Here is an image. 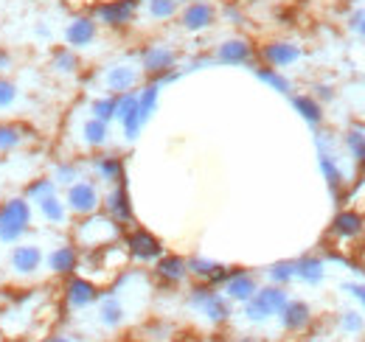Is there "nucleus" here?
<instances>
[{"label": "nucleus", "mask_w": 365, "mask_h": 342, "mask_svg": "<svg viewBox=\"0 0 365 342\" xmlns=\"http://www.w3.org/2000/svg\"><path fill=\"white\" fill-rule=\"evenodd\" d=\"M34 224V208L26 197H9L0 202V244H20Z\"/></svg>", "instance_id": "f257e3e1"}, {"label": "nucleus", "mask_w": 365, "mask_h": 342, "mask_svg": "<svg viewBox=\"0 0 365 342\" xmlns=\"http://www.w3.org/2000/svg\"><path fill=\"white\" fill-rule=\"evenodd\" d=\"M138 9H140V0H107V3L93 6L91 14L96 17L98 26L118 31V28H127L135 20Z\"/></svg>", "instance_id": "f03ea898"}, {"label": "nucleus", "mask_w": 365, "mask_h": 342, "mask_svg": "<svg viewBox=\"0 0 365 342\" xmlns=\"http://www.w3.org/2000/svg\"><path fill=\"white\" fill-rule=\"evenodd\" d=\"M115 224H118V222L110 219V216L91 214V216H85V222L76 227V239H79V244H85V247H101V244H107V242H113V239L118 236V227H115Z\"/></svg>", "instance_id": "7ed1b4c3"}, {"label": "nucleus", "mask_w": 365, "mask_h": 342, "mask_svg": "<svg viewBox=\"0 0 365 342\" xmlns=\"http://www.w3.org/2000/svg\"><path fill=\"white\" fill-rule=\"evenodd\" d=\"M287 303V292L281 286H264V289H256V295L250 300H245V314L247 320L259 323V320H267L278 314Z\"/></svg>", "instance_id": "20e7f679"}, {"label": "nucleus", "mask_w": 365, "mask_h": 342, "mask_svg": "<svg viewBox=\"0 0 365 342\" xmlns=\"http://www.w3.org/2000/svg\"><path fill=\"white\" fill-rule=\"evenodd\" d=\"M65 205L68 211L76 216H91L98 211L101 205V197H98V188L91 180H76L73 185H68L65 191Z\"/></svg>", "instance_id": "39448f33"}, {"label": "nucleus", "mask_w": 365, "mask_h": 342, "mask_svg": "<svg viewBox=\"0 0 365 342\" xmlns=\"http://www.w3.org/2000/svg\"><path fill=\"white\" fill-rule=\"evenodd\" d=\"M96 37H98V23H96V17H93L91 11L88 14L85 11L73 14L68 20V26H65V45L73 48V51H82V48L93 45Z\"/></svg>", "instance_id": "423d86ee"}, {"label": "nucleus", "mask_w": 365, "mask_h": 342, "mask_svg": "<svg viewBox=\"0 0 365 342\" xmlns=\"http://www.w3.org/2000/svg\"><path fill=\"white\" fill-rule=\"evenodd\" d=\"M217 23V9L211 0H191L182 3L180 9V26L191 34H200Z\"/></svg>", "instance_id": "0eeeda50"}, {"label": "nucleus", "mask_w": 365, "mask_h": 342, "mask_svg": "<svg viewBox=\"0 0 365 342\" xmlns=\"http://www.w3.org/2000/svg\"><path fill=\"white\" fill-rule=\"evenodd\" d=\"M43 264H46V256H43L40 244H14V250L9 253V266L20 278L37 275L43 269Z\"/></svg>", "instance_id": "6e6552de"}, {"label": "nucleus", "mask_w": 365, "mask_h": 342, "mask_svg": "<svg viewBox=\"0 0 365 342\" xmlns=\"http://www.w3.org/2000/svg\"><path fill=\"white\" fill-rule=\"evenodd\" d=\"M191 306H197L211 323H222L230 317V303L228 298H222L220 292L208 289V286H197L191 292Z\"/></svg>", "instance_id": "1a4fd4ad"}, {"label": "nucleus", "mask_w": 365, "mask_h": 342, "mask_svg": "<svg viewBox=\"0 0 365 342\" xmlns=\"http://www.w3.org/2000/svg\"><path fill=\"white\" fill-rule=\"evenodd\" d=\"M178 65V53L172 51V48H166V45H149L143 53H140V68H143V73H149V76H163V73H169V71H178L175 68Z\"/></svg>", "instance_id": "9d476101"}, {"label": "nucleus", "mask_w": 365, "mask_h": 342, "mask_svg": "<svg viewBox=\"0 0 365 342\" xmlns=\"http://www.w3.org/2000/svg\"><path fill=\"white\" fill-rule=\"evenodd\" d=\"M115 118L121 121V127H124V135H127V140H135L138 135H140V115H138V93H121L118 95V107H115Z\"/></svg>", "instance_id": "9b49d317"}, {"label": "nucleus", "mask_w": 365, "mask_h": 342, "mask_svg": "<svg viewBox=\"0 0 365 342\" xmlns=\"http://www.w3.org/2000/svg\"><path fill=\"white\" fill-rule=\"evenodd\" d=\"M127 250H130V256L138 258V261H155V258L163 256L160 239H155L149 230H140V227L127 236Z\"/></svg>", "instance_id": "f8f14e48"}, {"label": "nucleus", "mask_w": 365, "mask_h": 342, "mask_svg": "<svg viewBox=\"0 0 365 342\" xmlns=\"http://www.w3.org/2000/svg\"><path fill=\"white\" fill-rule=\"evenodd\" d=\"M46 266L53 275H59V278H71V275L76 272V266H79V253H76V247H73V244H59V247H53L46 256Z\"/></svg>", "instance_id": "ddd939ff"}, {"label": "nucleus", "mask_w": 365, "mask_h": 342, "mask_svg": "<svg viewBox=\"0 0 365 342\" xmlns=\"http://www.w3.org/2000/svg\"><path fill=\"white\" fill-rule=\"evenodd\" d=\"M65 300L71 309H85L98 300V289L96 284L88 281V278H79V275H71L68 278V286H65Z\"/></svg>", "instance_id": "4468645a"}, {"label": "nucleus", "mask_w": 365, "mask_h": 342, "mask_svg": "<svg viewBox=\"0 0 365 342\" xmlns=\"http://www.w3.org/2000/svg\"><path fill=\"white\" fill-rule=\"evenodd\" d=\"M104 208H107V216L115 219V222H133V202H130V191L124 182H118L107 200H104Z\"/></svg>", "instance_id": "2eb2a0df"}, {"label": "nucleus", "mask_w": 365, "mask_h": 342, "mask_svg": "<svg viewBox=\"0 0 365 342\" xmlns=\"http://www.w3.org/2000/svg\"><path fill=\"white\" fill-rule=\"evenodd\" d=\"M253 59V45L242 37H233L217 48V62L222 65H247Z\"/></svg>", "instance_id": "dca6fc26"}, {"label": "nucleus", "mask_w": 365, "mask_h": 342, "mask_svg": "<svg viewBox=\"0 0 365 342\" xmlns=\"http://www.w3.org/2000/svg\"><path fill=\"white\" fill-rule=\"evenodd\" d=\"M138 79H140V73L133 65H113L104 76V85L113 95H121V93H130L138 85Z\"/></svg>", "instance_id": "f3484780"}, {"label": "nucleus", "mask_w": 365, "mask_h": 342, "mask_svg": "<svg viewBox=\"0 0 365 342\" xmlns=\"http://www.w3.org/2000/svg\"><path fill=\"white\" fill-rule=\"evenodd\" d=\"M262 56L270 68H289L292 62L301 59V48L292 43H267L262 48Z\"/></svg>", "instance_id": "a211bd4d"}, {"label": "nucleus", "mask_w": 365, "mask_h": 342, "mask_svg": "<svg viewBox=\"0 0 365 342\" xmlns=\"http://www.w3.org/2000/svg\"><path fill=\"white\" fill-rule=\"evenodd\" d=\"M31 208H37L40 211V216L46 219L48 224H68V205H65V200L59 197V191H53V194H48V197H43V200H37Z\"/></svg>", "instance_id": "6ab92c4d"}, {"label": "nucleus", "mask_w": 365, "mask_h": 342, "mask_svg": "<svg viewBox=\"0 0 365 342\" xmlns=\"http://www.w3.org/2000/svg\"><path fill=\"white\" fill-rule=\"evenodd\" d=\"M256 278L250 275V272H230L228 278H225V295L230 300H250L256 295Z\"/></svg>", "instance_id": "aec40b11"}, {"label": "nucleus", "mask_w": 365, "mask_h": 342, "mask_svg": "<svg viewBox=\"0 0 365 342\" xmlns=\"http://www.w3.org/2000/svg\"><path fill=\"white\" fill-rule=\"evenodd\" d=\"M188 264V272H194L197 278H202V281H208V284H222L225 278H228V266H222V264H217V261H211V258H191V261H185Z\"/></svg>", "instance_id": "412c9836"}, {"label": "nucleus", "mask_w": 365, "mask_h": 342, "mask_svg": "<svg viewBox=\"0 0 365 342\" xmlns=\"http://www.w3.org/2000/svg\"><path fill=\"white\" fill-rule=\"evenodd\" d=\"M278 314H281L284 328H289V331H301L309 323V306L304 300H287Z\"/></svg>", "instance_id": "4be33fe9"}, {"label": "nucleus", "mask_w": 365, "mask_h": 342, "mask_svg": "<svg viewBox=\"0 0 365 342\" xmlns=\"http://www.w3.org/2000/svg\"><path fill=\"white\" fill-rule=\"evenodd\" d=\"M51 68L56 73H62V76H71V73H76L82 68V62H79V53L73 48L62 45V48H53L51 51Z\"/></svg>", "instance_id": "5701e85b"}, {"label": "nucleus", "mask_w": 365, "mask_h": 342, "mask_svg": "<svg viewBox=\"0 0 365 342\" xmlns=\"http://www.w3.org/2000/svg\"><path fill=\"white\" fill-rule=\"evenodd\" d=\"M26 138H29V135H26V129L20 127V124H14V121H0V155H9V152H14V149H20Z\"/></svg>", "instance_id": "b1692460"}, {"label": "nucleus", "mask_w": 365, "mask_h": 342, "mask_svg": "<svg viewBox=\"0 0 365 342\" xmlns=\"http://www.w3.org/2000/svg\"><path fill=\"white\" fill-rule=\"evenodd\" d=\"M93 166H96V171H98L101 180H107V182H113V185L124 182V160H121V157H115V155L96 157Z\"/></svg>", "instance_id": "393cba45"}, {"label": "nucleus", "mask_w": 365, "mask_h": 342, "mask_svg": "<svg viewBox=\"0 0 365 342\" xmlns=\"http://www.w3.org/2000/svg\"><path fill=\"white\" fill-rule=\"evenodd\" d=\"M140 9L152 20H172L182 9V0H140Z\"/></svg>", "instance_id": "a878e982"}, {"label": "nucleus", "mask_w": 365, "mask_h": 342, "mask_svg": "<svg viewBox=\"0 0 365 342\" xmlns=\"http://www.w3.org/2000/svg\"><path fill=\"white\" fill-rule=\"evenodd\" d=\"M158 275L166 281H182L188 275V264L180 256H160L158 258Z\"/></svg>", "instance_id": "bb28decb"}, {"label": "nucleus", "mask_w": 365, "mask_h": 342, "mask_svg": "<svg viewBox=\"0 0 365 342\" xmlns=\"http://www.w3.org/2000/svg\"><path fill=\"white\" fill-rule=\"evenodd\" d=\"M158 95H160V85L152 82L138 93V115H140V124H146L152 115H155V107H158Z\"/></svg>", "instance_id": "cd10ccee"}, {"label": "nucleus", "mask_w": 365, "mask_h": 342, "mask_svg": "<svg viewBox=\"0 0 365 342\" xmlns=\"http://www.w3.org/2000/svg\"><path fill=\"white\" fill-rule=\"evenodd\" d=\"M295 278H301L304 284H320L323 281V261L320 258H298L295 261Z\"/></svg>", "instance_id": "c85d7f7f"}, {"label": "nucleus", "mask_w": 365, "mask_h": 342, "mask_svg": "<svg viewBox=\"0 0 365 342\" xmlns=\"http://www.w3.org/2000/svg\"><path fill=\"white\" fill-rule=\"evenodd\" d=\"M292 107L301 113V118L312 127H318L323 121V113H320V104L312 98V95H292Z\"/></svg>", "instance_id": "c756f323"}, {"label": "nucleus", "mask_w": 365, "mask_h": 342, "mask_svg": "<svg viewBox=\"0 0 365 342\" xmlns=\"http://www.w3.org/2000/svg\"><path fill=\"white\" fill-rule=\"evenodd\" d=\"M107 135H110V124H104L98 118H88L85 127H82V138H85L88 146H104Z\"/></svg>", "instance_id": "7c9ffc66"}, {"label": "nucleus", "mask_w": 365, "mask_h": 342, "mask_svg": "<svg viewBox=\"0 0 365 342\" xmlns=\"http://www.w3.org/2000/svg\"><path fill=\"white\" fill-rule=\"evenodd\" d=\"M53 191H59V185L51 180V177H37V180H31L29 185H26V191H23V197L34 205L37 200H43L48 194H53Z\"/></svg>", "instance_id": "2f4dec72"}, {"label": "nucleus", "mask_w": 365, "mask_h": 342, "mask_svg": "<svg viewBox=\"0 0 365 342\" xmlns=\"http://www.w3.org/2000/svg\"><path fill=\"white\" fill-rule=\"evenodd\" d=\"M115 107H118V95H104V98H96L91 104V113L93 118H98V121H104V124H110L113 118H115Z\"/></svg>", "instance_id": "473e14b6"}, {"label": "nucleus", "mask_w": 365, "mask_h": 342, "mask_svg": "<svg viewBox=\"0 0 365 342\" xmlns=\"http://www.w3.org/2000/svg\"><path fill=\"white\" fill-rule=\"evenodd\" d=\"M51 180H53L56 185H65V188H68V185H73L76 180H82V174H79V166H76V163H56Z\"/></svg>", "instance_id": "72a5a7b5"}, {"label": "nucleus", "mask_w": 365, "mask_h": 342, "mask_svg": "<svg viewBox=\"0 0 365 342\" xmlns=\"http://www.w3.org/2000/svg\"><path fill=\"white\" fill-rule=\"evenodd\" d=\"M360 227H363V219L357 214H351V211H346V214H340L334 219V230H337L340 236H357Z\"/></svg>", "instance_id": "f704fd0d"}, {"label": "nucleus", "mask_w": 365, "mask_h": 342, "mask_svg": "<svg viewBox=\"0 0 365 342\" xmlns=\"http://www.w3.org/2000/svg\"><path fill=\"white\" fill-rule=\"evenodd\" d=\"M256 79L264 82V85H270L278 93H289V82L278 73V68H256Z\"/></svg>", "instance_id": "c9c22d12"}, {"label": "nucleus", "mask_w": 365, "mask_h": 342, "mask_svg": "<svg viewBox=\"0 0 365 342\" xmlns=\"http://www.w3.org/2000/svg\"><path fill=\"white\" fill-rule=\"evenodd\" d=\"M98 314H101V323H104V326H118V323L124 320V309H121V303L115 298L104 300L101 309H98Z\"/></svg>", "instance_id": "e433bc0d"}, {"label": "nucleus", "mask_w": 365, "mask_h": 342, "mask_svg": "<svg viewBox=\"0 0 365 342\" xmlns=\"http://www.w3.org/2000/svg\"><path fill=\"white\" fill-rule=\"evenodd\" d=\"M318 163H320V171H323V177H326V182L337 191L340 188V182H343V174H340V169L334 166V160L320 149V155H318Z\"/></svg>", "instance_id": "4c0bfd02"}, {"label": "nucleus", "mask_w": 365, "mask_h": 342, "mask_svg": "<svg viewBox=\"0 0 365 342\" xmlns=\"http://www.w3.org/2000/svg\"><path fill=\"white\" fill-rule=\"evenodd\" d=\"M295 278V261H278L270 266V281H273L275 286H281V284H289Z\"/></svg>", "instance_id": "58836bf2"}, {"label": "nucleus", "mask_w": 365, "mask_h": 342, "mask_svg": "<svg viewBox=\"0 0 365 342\" xmlns=\"http://www.w3.org/2000/svg\"><path fill=\"white\" fill-rule=\"evenodd\" d=\"M17 98H20V87L14 85L11 79L0 76V110H9Z\"/></svg>", "instance_id": "ea45409f"}, {"label": "nucleus", "mask_w": 365, "mask_h": 342, "mask_svg": "<svg viewBox=\"0 0 365 342\" xmlns=\"http://www.w3.org/2000/svg\"><path fill=\"white\" fill-rule=\"evenodd\" d=\"M346 143H349V149L354 152V157L365 163V135L363 132H351V135L346 138Z\"/></svg>", "instance_id": "a19ab883"}, {"label": "nucleus", "mask_w": 365, "mask_h": 342, "mask_svg": "<svg viewBox=\"0 0 365 342\" xmlns=\"http://www.w3.org/2000/svg\"><path fill=\"white\" fill-rule=\"evenodd\" d=\"M14 68V56L9 48H0V76H6V71Z\"/></svg>", "instance_id": "79ce46f5"}, {"label": "nucleus", "mask_w": 365, "mask_h": 342, "mask_svg": "<svg viewBox=\"0 0 365 342\" xmlns=\"http://www.w3.org/2000/svg\"><path fill=\"white\" fill-rule=\"evenodd\" d=\"M343 326H346L349 331H357V328L363 326V320H360L357 314H351V311H349V314H346V320H343Z\"/></svg>", "instance_id": "37998d69"}, {"label": "nucleus", "mask_w": 365, "mask_h": 342, "mask_svg": "<svg viewBox=\"0 0 365 342\" xmlns=\"http://www.w3.org/2000/svg\"><path fill=\"white\" fill-rule=\"evenodd\" d=\"M346 292H351L354 298H360L365 303V286H354V284H349V286H346Z\"/></svg>", "instance_id": "c03bdc74"}, {"label": "nucleus", "mask_w": 365, "mask_h": 342, "mask_svg": "<svg viewBox=\"0 0 365 342\" xmlns=\"http://www.w3.org/2000/svg\"><path fill=\"white\" fill-rule=\"evenodd\" d=\"M48 34H51V31H48V26L40 23V26H37V37H48Z\"/></svg>", "instance_id": "a18cd8bd"}, {"label": "nucleus", "mask_w": 365, "mask_h": 342, "mask_svg": "<svg viewBox=\"0 0 365 342\" xmlns=\"http://www.w3.org/2000/svg\"><path fill=\"white\" fill-rule=\"evenodd\" d=\"M357 26H360V34H363V37H365V17H363V20H360V23H357Z\"/></svg>", "instance_id": "49530a36"}, {"label": "nucleus", "mask_w": 365, "mask_h": 342, "mask_svg": "<svg viewBox=\"0 0 365 342\" xmlns=\"http://www.w3.org/2000/svg\"><path fill=\"white\" fill-rule=\"evenodd\" d=\"M51 342H71V340H68V337H53Z\"/></svg>", "instance_id": "de8ad7c7"}, {"label": "nucleus", "mask_w": 365, "mask_h": 342, "mask_svg": "<svg viewBox=\"0 0 365 342\" xmlns=\"http://www.w3.org/2000/svg\"><path fill=\"white\" fill-rule=\"evenodd\" d=\"M0 284H3V272H0Z\"/></svg>", "instance_id": "09e8293b"}]
</instances>
